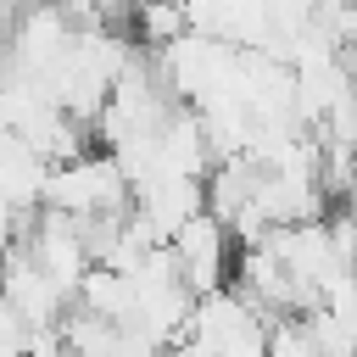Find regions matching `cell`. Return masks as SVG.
Listing matches in <instances>:
<instances>
[{
  "label": "cell",
  "mask_w": 357,
  "mask_h": 357,
  "mask_svg": "<svg viewBox=\"0 0 357 357\" xmlns=\"http://www.w3.org/2000/svg\"><path fill=\"white\" fill-rule=\"evenodd\" d=\"M39 206L50 212H67V218H106V212H128V178L117 167V156L100 145V151H78L67 162H56L45 173V195Z\"/></svg>",
  "instance_id": "6da1fadb"
},
{
  "label": "cell",
  "mask_w": 357,
  "mask_h": 357,
  "mask_svg": "<svg viewBox=\"0 0 357 357\" xmlns=\"http://www.w3.org/2000/svg\"><path fill=\"white\" fill-rule=\"evenodd\" d=\"M162 245H167V262H173V273L184 279L190 296H206V290L229 284V268H234V251H240L234 229L223 218H212L206 206L195 218H184Z\"/></svg>",
  "instance_id": "7a4b0ae2"
}]
</instances>
